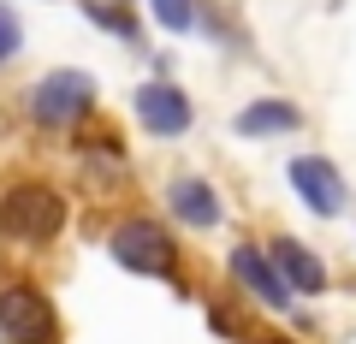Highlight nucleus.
<instances>
[{
  "label": "nucleus",
  "instance_id": "obj_1",
  "mask_svg": "<svg viewBox=\"0 0 356 344\" xmlns=\"http://www.w3.org/2000/svg\"><path fill=\"white\" fill-rule=\"evenodd\" d=\"M65 190H54L48 179H18L0 190V238L13 243H54L65 231Z\"/></svg>",
  "mask_w": 356,
  "mask_h": 344
},
{
  "label": "nucleus",
  "instance_id": "obj_2",
  "mask_svg": "<svg viewBox=\"0 0 356 344\" xmlns=\"http://www.w3.org/2000/svg\"><path fill=\"white\" fill-rule=\"evenodd\" d=\"M95 77L77 72V65H60V72L36 77V90H30V119L42 131H77L89 113H95Z\"/></svg>",
  "mask_w": 356,
  "mask_h": 344
},
{
  "label": "nucleus",
  "instance_id": "obj_3",
  "mask_svg": "<svg viewBox=\"0 0 356 344\" xmlns=\"http://www.w3.org/2000/svg\"><path fill=\"white\" fill-rule=\"evenodd\" d=\"M107 249L125 273H149V279H172L178 273V238L161 220H125L107 231Z\"/></svg>",
  "mask_w": 356,
  "mask_h": 344
},
{
  "label": "nucleus",
  "instance_id": "obj_4",
  "mask_svg": "<svg viewBox=\"0 0 356 344\" xmlns=\"http://www.w3.org/2000/svg\"><path fill=\"white\" fill-rule=\"evenodd\" d=\"M0 332H6V344H60V315H54L48 291H36L30 279H13L0 291Z\"/></svg>",
  "mask_w": 356,
  "mask_h": 344
},
{
  "label": "nucleus",
  "instance_id": "obj_5",
  "mask_svg": "<svg viewBox=\"0 0 356 344\" xmlns=\"http://www.w3.org/2000/svg\"><path fill=\"white\" fill-rule=\"evenodd\" d=\"M232 279H238V291H250L255 303H267V309H291V285H285V273H280V261L267 249H255V243H238L232 249Z\"/></svg>",
  "mask_w": 356,
  "mask_h": 344
},
{
  "label": "nucleus",
  "instance_id": "obj_6",
  "mask_svg": "<svg viewBox=\"0 0 356 344\" xmlns=\"http://www.w3.org/2000/svg\"><path fill=\"white\" fill-rule=\"evenodd\" d=\"M291 184H297V196H303L309 214H321V220L344 214V179H339V166H332L327 154H297Z\"/></svg>",
  "mask_w": 356,
  "mask_h": 344
},
{
  "label": "nucleus",
  "instance_id": "obj_7",
  "mask_svg": "<svg viewBox=\"0 0 356 344\" xmlns=\"http://www.w3.org/2000/svg\"><path fill=\"white\" fill-rule=\"evenodd\" d=\"M137 119L154 137H184L191 131V95L178 90V83H166V77H154V83L137 90Z\"/></svg>",
  "mask_w": 356,
  "mask_h": 344
},
{
  "label": "nucleus",
  "instance_id": "obj_8",
  "mask_svg": "<svg viewBox=\"0 0 356 344\" xmlns=\"http://www.w3.org/2000/svg\"><path fill=\"white\" fill-rule=\"evenodd\" d=\"M166 208H172L178 220L191 231H214L220 220H226V208H220V190L208 179H172L166 184Z\"/></svg>",
  "mask_w": 356,
  "mask_h": 344
},
{
  "label": "nucleus",
  "instance_id": "obj_9",
  "mask_svg": "<svg viewBox=\"0 0 356 344\" xmlns=\"http://www.w3.org/2000/svg\"><path fill=\"white\" fill-rule=\"evenodd\" d=\"M238 137H291L303 131V107L285 101V95H255L250 107H238Z\"/></svg>",
  "mask_w": 356,
  "mask_h": 344
},
{
  "label": "nucleus",
  "instance_id": "obj_10",
  "mask_svg": "<svg viewBox=\"0 0 356 344\" xmlns=\"http://www.w3.org/2000/svg\"><path fill=\"white\" fill-rule=\"evenodd\" d=\"M267 255L280 261V273H285L291 291H303V297H321V291H327V261H321L315 249H303L297 238H273V243H267Z\"/></svg>",
  "mask_w": 356,
  "mask_h": 344
},
{
  "label": "nucleus",
  "instance_id": "obj_11",
  "mask_svg": "<svg viewBox=\"0 0 356 344\" xmlns=\"http://www.w3.org/2000/svg\"><path fill=\"white\" fill-rule=\"evenodd\" d=\"M149 13H154V24H161V30H191L196 24V6H191V0H149Z\"/></svg>",
  "mask_w": 356,
  "mask_h": 344
},
{
  "label": "nucleus",
  "instance_id": "obj_12",
  "mask_svg": "<svg viewBox=\"0 0 356 344\" xmlns=\"http://www.w3.org/2000/svg\"><path fill=\"white\" fill-rule=\"evenodd\" d=\"M89 18H95L102 30H119L125 42H137V24H131V18L119 13V6H107V0H89Z\"/></svg>",
  "mask_w": 356,
  "mask_h": 344
},
{
  "label": "nucleus",
  "instance_id": "obj_13",
  "mask_svg": "<svg viewBox=\"0 0 356 344\" xmlns=\"http://www.w3.org/2000/svg\"><path fill=\"white\" fill-rule=\"evenodd\" d=\"M18 48H24V24H18V13H13V6H0V65L13 60Z\"/></svg>",
  "mask_w": 356,
  "mask_h": 344
},
{
  "label": "nucleus",
  "instance_id": "obj_14",
  "mask_svg": "<svg viewBox=\"0 0 356 344\" xmlns=\"http://www.w3.org/2000/svg\"><path fill=\"white\" fill-rule=\"evenodd\" d=\"M261 344H291V338H261Z\"/></svg>",
  "mask_w": 356,
  "mask_h": 344
}]
</instances>
